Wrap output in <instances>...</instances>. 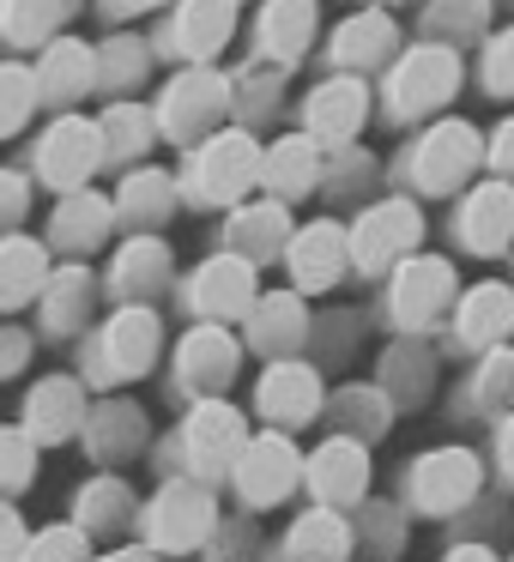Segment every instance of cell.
<instances>
[{"label":"cell","mask_w":514,"mask_h":562,"mask_svg":"<svg viewBox=\"0 0 514 562\" xmlns=\"http://www.w3.org/2000/svg\"><path fill=\"white\" fill-rule=\"evenodd\" d=\"M260 412L272 424H303V417L321 412V375L303 363H272L267 381H260Z\"/></svg>","instance_id":"29"},{"label":"cell","mask_w":514,"mask_h":562,"mask_svg":"<svg viewBox=\"0 0 514 562\" xmlns=\"http://www.w3.org/2000/svg\"><path fill=\"white\" fill-rule=\"evenodd\" d=\"M351 267L357 272H393L400 260L417 255V243H424V212H417V200H376V206H364V218L351 224Z\"/></svg>","instance_id":"5"},{"label":"cell","mask_w":514,"mask_h":562,"mask_svg":"<svg viewBox=\"0 0 514 562\" xmlns=\"http://www.w3.org/2000/svg\"><path fill=\"white\" fill-rule=\"evenodd\" d=\"M424 31L429 43H448V49H466L490 31V0H429L424 7Z\"/></svg>","instance_id":"34"},{"label":"cell","mask_w":514,"mask_h":562,"mask_svg":"<svg viewBox=\"0 0 514 562\" xmlns=\"http://www.w3.org/2000/svg\"><path fill=\"white\" fill-rule=\"evenodd\" d=\"M514 393V357H496V363L484 369V400L496 405V400H509Z\"/></svg>","instance_id":"50"},{"label":"cell","mask_w":514,"mask_h":562,"mask_svg":"<svg viewBox=\"0 0 514 562\" xmlns=\"http://www.w3.org/2000/svg\"><path fill=\"white\" fill-rule=\"evenodd\" d=\"M25 351H31L25 333H0V375H13V369L25 363Z\"/></svg>","instance_id":"51"},{"label":"cell","mask_w":514,"mask_h":562,"mask_svg":"<svg viewBox=\"0 0 514 562\" xmlns=\"http://www.w3.org/2000/svg\"><path fill=\"white\" fill-rule=\"evenodd\" d=\"M454 91H460V49H448V43H417L388 74V110L400 122L436 115V110H448Z\"/></svg>","instance_id":"3"},{"label":"cell","mask_w":514,"mask_h":562,"mask_svg":"<svg viewBox=\"0 0 514 562\" xmlns=\"http://www.w3.org/2000/svg\"><path fill=\"white\" fill-rule=\"evenodd\" d=\"M321 176H327V164H321V146L309 134H284V139H272V146H260V188H267L272 200L309 194Z\"/></svg>","instance_id":"21"},{"label":"cell","mask_w":514,"mask_h":562,"mask_svg":"<svg viewBox=\"0 0 514 562\" xmlns=\"http://www.w3.org/2000/svg\"><path fill=\"white\" fill-rule=\"evenodd\" d=\"M103 562H152L146 550H115V557H103Z\"/></svg>","instance_id":"55"},{"label":"cell","mask_w":514,"mask_h":562,"mask_svg":"<svg viewBox=\"0 0 514 562\" xmlns=\"http://www.w3.org/2000/svg\"><path fill=\"white\" fill-rule=\"evenodd\" d=\"M25 562H86V532L79 526H49L25 544Z\"/></svg>","instance_id":"43"},{"label":"cell","mask_w":514,"mask_h":562,"mask_svg":"<svg viewBox=\"0 0 514 562\" xmlns=\"http://www.w3.org/2000/svg\"><path fill=\"white\" fill-rule=\"evenodd\" d=\"M79 412H86V393L79 381L67 375H49L31 387V405H25V424H31V441H67L79 429Z\"/></svg>","instance_id":"30"},{"label":"cell","mask_w":514,"mask_h":562,"mask_svg":"<svg viewBox=\"0 0 514 562\" xmlns=\"http://www.w3.org/2000/svg\"><path fill=\"white\" fill-rule=\"evenodd\" d=\"M188 296H194V308L206 321H219V327H231V321H248V308H255L260 284H255V267H248L243 255H212L206 267L188 279Z\"/></svg>","instance_id":"7"},{"label":"cell","mask_w":514,"mask_h":562,"mask_svg":"<svg viewBox=\"0 0 514 562\" xmlns=\"http://www.w3.org/2000/svg\"><path fill=\"white\" fill-rule=\"evenodd\" d=\"M158 339H164L158 315H152V308H139V303H127L122 315L103 327L98 363L110 369V375H146V369L158 363Z\"/></svg>","instance_id":"17"},{"label":"cell","mask_w":514,"mask_h":562,"mask_svg":"<svg viewBox=\"0 0 514 562\" xmlns=\"http://www.w3.org/2000/svg\"><path fill=\"white\" fill-rule=\"evenodd\" d=\"M297 472H303V460H297V448H291L284 436H255V441H243V453H236V465H231L236 490H243L255 508L291 496Z\"/></svg>","instance_id":"10"},{"label":"cell","mask_w":514,"mask_h":562,"mask_svg":"<svg viewBox=\"0 0 514 562\" xmlns=\"http://www.w3.org/2000/svg\"><path fill=\"white\" fill-rule=\"evenodd\" d=\"M478 164H484V134L472 122H460V115H448V122H429L417 134L405 170H412L417 194H454V188H466V176Z\"/></svg>","instance_id":"2"},{"label":"cell","mask_w":514,"mask_h":562,"mask_svg":"<svg viewBox=\"0 0 514 562\" xmlns=\"http://www.w3.org/2000/svg\"><path fill=\"white\" fill-rule=\"evenodd\" d=\"M454 333H460V345H472V351H490L502 333H514V291L496 279L472 284V291L460 296V308H454Z\"/></svg>","instance_id":"26"},{"label":"cell","mask_w":514,"mask_h":562,"mask_svg":"<svg viewBox=\"0 0 514 562\" xmlns=\"http://www.w3.org/2000/svg\"><path fill=\"white\" fill-rule=\"evenodd\" d=\"M248 188H260V139L248 127H224L194 146V170H188V194L200 206H243Z\"/></svg>","instance_id":"1"},{"label":"cell","mask_w":514,"mask_h":562,"mask_svg":"<svg viewBox=\"0 0 514 562\" xmlns=\"http://www.w3.org/2000/svg\"><path fill=\"white\" fill-rule=\"evenodd\" d=\"M393 49H400V25H393V13H381V7H364V13H351L339 31L327 37V55L339 74H376V67L393 61Z\"/></svg>","instance_id":"12"},{"label":"cell","mask_w":514,"mask_h":562,"mask_svg":"<svg viewBox=\"0 0 514 562\" xmlns=\"http://www.w3.org/2000/svg\"><path fill=\"white\" fill-rule=\"evenodd\" d=\"M284 260H291L297 291H333L339 272L351 267V236L327 218L303 224V231H291V243H284Z\"/></svg>","instance_id":"13"},{"label":"cell","mask_w":514,"mask_h":562,"mask_svg":"<svg viewBox=\"0 0 514 562\" xmlns=\"http://www.w3.org/2000/svg\"><path fill=\"white\" fill-rule=\"evenodd\" d=\"M448 562H496V557H490V550L484 544H466V550H454V557Z\"/></svg>","instance_id":"52"},{"label":"cell","mask_w":514,"mask_h":562,"mask_svg":"<svg viewBox=\"0 0 514 562\" xmlns=\"http://www.w3.org/2000/svg\"><path fill=\"white\" fill-rule=\"evenodd\" d=\"M25 557V526H19V514L0 502V562H19Z\"/></svg>","instance_id":"49"},{"label":"cell","mask_w":514,"mask_h":562,"mask_svg":"<svg viewBox=\"0 0 514 562\" xmlns=\"http://www.w3.org/2000/svg\"><path fill=\"white\" fill-rule=\"evenodd\" d=\"M37 74L19 61H0V139L19 134V127L31 122V110H37Z\"/></svg>","instance_id":"39"},{"label":"cell","mask_w":514,"mask_h":562,"mask_svg":"<svg viewBox=\"0 0 514 562\" xmlns=\"http://www.w3.org/2000/svg\"><path fill=\"white\" fill-rule=\"evenodd\" d=\"M86 308H91V272L86 267L49 272V284H43V321H49L55 333H74L79 321H86Z\"/></svg>","instance_id":"36"},{"label":"cell","mask_w":514,"mask_h":562,"mask_svg":"<svg viewBox=\"0 0 514 562\" xmlns=\"http://www.w3.org/2000/svg\"><path fill=\"white\" fill-rule=\"evenodd\" d=\"M170 212H176V176H164V170H127L122 176V188H115V218L152 231Z\"/></svg>","instance_id":"33"},{"label":"cell","mask_w":514,"mask_h":562,"mask_svg":"<svg viewBox=\"0 0 514 562\" xmlns=\"http://www.w3.org/2000/svg\"><path fill=\"white\" fill-rule=\"evenodd\" d=\"M91 429H98V441H91V448H98L103 460H115V453H134V448H139V412H134V405H122V400L103 405Z\"/></svg>","instance_id":"41"},{"label":"cell","mask_w":514,"mask_h":562,"mask_svg":"<svg viewBox=\"0 0 514 562\" xmlns=\"http://www.w3.org/2000/svg\"><path fill=\"white\" fill-rule=\"evenodd\" d=\"M345 550H351V532H345V520L333 508H315V514L297 520V532H291V557L297 562H339Z\"/></svg>","instance_id":"37"},{"label":"cell","mask_w":514,"mask_h":562,"mask_svg":"<svg viewBox=\"0 0 514 562\" xmlns=\"http://www.w3.org/2000/svg\"><path fill=\"white\" fill-rule=\"evenodd\" d=\"M224 110H231V79L212 74V67H188L164 86L158 98V134L176 139V146H200L206 134H219Z\"/></svg>","instance_id":"4"},{"label":"cell","mask_w":514,"mask_h":562,"mask_svg":"<svg viewBox=\"0 0 514 562\" xmlns=\"http://www.w3.org/2000/svg\"><path fill=\"white\" fill-rule=\"evenodd\" d=\"M115 13H152V7H164V0H110Z\"/></svg>","instance_id":"54"},{"label":"cell","mask_w":514,"mask_h":562,"mask_svg":"<svg viewBox=\"0 0 514 562\" xmlns=\"http://www.w3.org/2000/svg\"><path fill=\"white\" fill-rule=\"evenodd\" d=\"M303 333H309V315H303V303H297L291 291L255 296V308H248V345H255V351L284 357V351L303 345Z\"/></svg>","instance_id":"27"},{"label":"cell","mask_w":514,"mask_h":562,"mask_svg":"<svg viewBox=\"0 0 514 562\" xmlns=\"http://www.w3.org/2000/svg\"><path fill=\"white\" fill-rule=\"evenodd\" d=\"M212 532V496L200 484H170L152 502V538L164 550H194Z\"/></svg>","instance_id":"23"},{"label":"cell","mask_w":514,"mask_h":562,"mask_svg":"<svg viewBox=\"0 0 514 562\" xmlns=\"http://www.w3.org/2000/svg\"><path fill=\"white\" fill-rule=\"evenodd\" d=\"M484 164L502 176V182H514V115L496 127V134H490V146H484Z\"/></svg>","instance_id":"48"},{"label":"cell","mask_w":514,"mask_h":562,"mask_svg":"<svg viewBox=\"0 0 514 562\" xmlns=\"http://www.w3.org/2000/svg\"><path fill=\"white\" fill-rule=\"evenodd\" d=\"M400 381H412V393H424V381H429V357L417 351V345H400V351L388 357V369H381V387L400 393Z\"/></svg>","instance_id":"45"},{"label":"cell","mask_w":514,"mask_h":562,"mask_svg":"<svg viewBox=\"0 0 514 562\" xmlns=\"http://www.w3.org/2000/svg\"><path fill=\"white\" fill-rule=\"evenodd\" d=\"M454 231H460V243L472 248V255H502V248L514 243V182L490 176V182L466 188Z\"/></svg>","instance_id":"11"},{"label":"cell","mask_w":514,"mask_h":562,"mask_svg":"<svg viewBox=\"0 0 514 562\" xmlns=\"http://www.w3.org/2000/svg\"><path fill=\"white\" fill-rule=\"evenodd\" d=\"M243 417H236V405L224 400H200L194 417H188V460H194L200 477H224L236 465V453H243Z\"/></svg>","instance_id":"16"},{"label":"cell","mask_w":514,"mask_h":562,"mask_svg":"<svg viewBox=\"0 0 514 562\" xmlns=\"http://www.w3.org/2000/svg\"><path fill=\"white\" fill-rule=\"evenodd\" d=\"M127 508H134V496H127V484H115V477H98V484L79 496V532H103V526H122Z\"/></svg>","instance_id":"40"},{"label":"cell","mask_w":514,"mask_h":562,"mask_svg":"<svg viewBox=\"0 0 514 562\" xmlns=\"http://www.w3.org/2000/svg\"><path fill=\"white\" fill-rule=\"evenodd\" d=\"M31 212V182L19 170H0V236H13V224Z\"/></svg>","instance_id":"46"},{"label":"cell","mask_w":514,"mask_h":562,"mask_svg":"<svg viewBox=\"0 0 514 562\" xmlns=\"http://www.w3.org/2000/svg\"><path fill=\"white\" fill-rule=\"evenodd\" d=\"M98 164H103L98 122H86V115H62V122L43 127V139H37V182H49L55 194L91 188Z\"/></svg>","instance_id":"6"},{"label":"cell","mask_w":514,"mask_h":562,"mask_svg":"<svg viewBox=\"0 0 514 562\" xmlns=\"http://www.w3.org/2000/svg\"><path fill=\"white\" fill-rule=\"evenodd\" d=\"M110 231H115V200L91 194V188L62 194V206H55V218H49V243L67 248V255H91V248H103Z\"/></svg>","instance_id":"22"},{"label":"cell","mask_w":514,"mask_h":562,"mask_svg":"<svg viewBox=\"0 0 514 562\" xmlns=\"http://www.w3.org/2000/svg\"><path fill=\"white\" fill-rule=\"evenodd\" d=\"M484 86L496 98H514V31H496L484 49Z\"/></svg>","instance_id":"44"},{"label":"cell","mask_w":514,"mask_h":562,"mask_svg":"<svg viewBox=\"0 0 514 562\" xmlns=\"http://www.w3.org/2000/svg\"><path fill=\"white\" fill-rule=\"evenodd\" d=\"M37 472V448L25 429H0V490H25Z\"/></svg>","instance_id":"42"},{"label":"cell","mask_w":514,"mask_h":562,"mask_svg":"<svg viewBox=\"0 0 514 562\" xmlns=\"http://www.w3.org/2000/svg\"><path fill=\"white\" fill-rule=\"evenodd\" d=\"M478 490V460L466 448H436L412 465V502L424 514H454Z\"/></svg>","instance_id":"14"},{"label":"cell","mask_w":514,"mask_h":562,"mask_svg":"<svg viewBox=\"0 0 514 562\" xmlns=\"http://www.w3.org/2000/svg\"><path fill=\"white\" fill-rule=\"evenodd\" d=\"M502 465H509V477H514V417L502 424Z\"/></svg>","instance_id":"53"},{"label":"cell","mask_w":514,"mask_h":562,"mask_svg":"<svg viewBox=\"0 0 514 562\" xmlns=\"http://www.w3.org/2000/svg\"><path fill=\"white\" fill-rule=\"evenodd\" d=\"M236 357H243V351H236V339L219 327V321H206V327H194V333L182 339L176 369H182V381H188L194 393H219L224 381L236 375Z\"/></svg>","instance_id":"25"},{"label":"cell","mask_w":514,"mask_h":562,"mask_svg":"<svg viewBox=\"0 0 514 562\" xmlns=\"http://www.w3.org/2000/svg\"><path fill=\"white\" fill-rule=\"evenodd\" d=\"M255 43H260V61L297 67L315 43V0H260Z\"/></svg>","instance_id":"20"},{"label":"cell","mask_w":514,"mask_h":562,"mask_svg":"<svg viewBox=\"0 0 514 562\" xmlns=\"http://www.w3.org/2000/svg\"><path fill=\"white\" fill-rule=\"evenodd\" d=\"M267 67H272V61L248 67V74H243V79H236V86H231V91H243V110H248V115H267L272 103H279V79H272V86H267Z\"/></svg>","instance_id":"47"},{"label":"cell","mask_w":514,"mask_h":562,"mask_svg":"<svg viewBox=\"0 0 514 562\" xmlns=\"http://www.w3.org/2000/svg\"><path fill=\"white\" fill-rule=\"evenodd\" d=\"M98 134H103V164H134L152 151V134H158V115L139 110V103L115 98L110 110L98 115Z\"/></svg>","instance_id":"32"},{"label":"cell","mask_w":514,"mask_h":562,"mask_svg":"<svg viewBox=\"0 0 514 562\" xmlns=\"http://www.w3.org/2000/svg\"><path fill=\"white\" fill-rule=\"evenodd\" d=\"M139 79H146V43H139V37H110V43H98V86H103V91L127 98Z\"/></svg>","instance_id":"38"},{"label":"cell","mask_w":514,"mask_h":562,"mask_svg":"<svg viewBox=\"0 0 514 562\" xmlns=\"http://www.w3.org/2000/svg\"><path fill=\"white\" fill-rule=\"evenodd\" d=\"M284 243H291V212H284V200H272V194L236 206L231 224H224V248L243 255L248 267H267L272 255H284Z\"/></svg>","instance_id":"19"},{"label":"cell","mask_w":514,"mask_h":562,"mask_svg":"<svg viewBox=\"0 0 514 562\" xmlns=\"http://www.w3.org/2000/svg\"><path fill=\"white\" fill-rule=\"evenodd\" d=\"M37 98L55 103V110H67V103H79L86 91H98V49L79 37H49L37 55Z\"/></svg>","instance_id":"15"},{"label":"cell","mask_w":514,"mask_h":562,"mask_svg":"<svg viewBox=\"0 0 514 562\" xmlns=\"http://www.w3.org/2000/svg\"><path fill=\"white\" fill-rule=\"evenodd\" d=\"M309 477H315V496L327 502V508H339V502H357L369 484V453L357 436H333L321 441V453L309 460Z\"/></svg>","instance_id":"24"},{"label":"cell","mask_w":514,"mask_h":562,"mask_svg":"<svg viewBox=\"0 0 514 562\" xmlns=\"http://www.w3.org/2000/svg\"><path fill=\"white\" fill-rule=\"evenodd\" d=\"M369 122V86L357 74H339V79H321L303 103V127L309 139H327V146H351Z\"/></svg>","instance_id":"8"},{"label":"cell","mask_w":514,"mask_h":562,"mask_svg":"<svg viewBox=\"0 0 514 562\" xmlns=\"http://www.w3.org/2000/svg\"><path fill=\"white\" fill-rule=\"evenodd\" d=\"M49 284V248L31 236H0V308H25Z\"/></svg>","instance_id":"28"},{"label":"cell","mask_w":514,"mask_h":562,"mask_svg":"<svg viewBox=\"0 0 514 562\" xmlns=\"http://www.w3.org/2000/svg\"><path fill=\"white\" fill-rule=\"evenodd\" d=\"M454 303V267L442 255H412L393 267V321L400 327H429Z\"/></svg>","instance_id":"9"},{"label":"cell","mask_w":514,"mask_h":562,"mask_svg":"<svg viewBox=\"0 0 514 562\" xmlns=\"http://www.w3.org/2000/svg\"><path fill=\"white\" fill-rule=\"evenodd\" d=\"M74 0H0V37L7 43H49Z\"/></svg>","instance_id":"35"},{"label":"cell","mask_w":514,"mask_h":562,"mask_svg":"<svg viewBox=\"0 0 514 562\" xmlns=\"http://www.w3.org/2000/svg\"><path fill=\"white\" fill-rule=\"evenodd\" d=\"M164 279H170V248H164L158 236H127V243L115 248L110 284L122 296H152V291H164Z\"/></svg>","instance_id":"31"},{"label":"cell","mask_w":514,"mask_h":562,"mask_svg":"<svg viewBox=\"0 0 514 562\" xmlns=\"http://www.w3.org/2000/svg\"><path fill=\"white\" fill-rule=\"evenodd\" d=\"M236 31V0H182L170 19V49L188 67H206Z\"/></svg>","instance_id":"18"}]
</instances>
